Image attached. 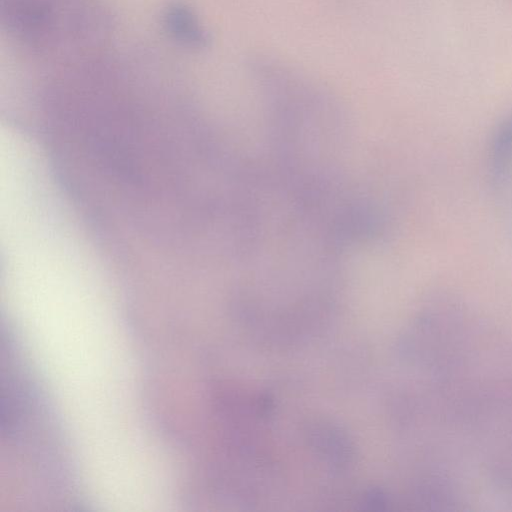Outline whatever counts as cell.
Returning a JSON list of instances; mask_svg holds the SVG:
<instances>
[{
	"label": "cell",
	"instance_id": "6da1fadb",
	"mask_svg": "<svg viewBox=\"0 0 512 512\" xmlns=\"http://www.w3.org/2000/svg\"><path fill=\"white\" fill-rule=\"evenodd\" d=\"M0 7L8 38L51 67L104 51L114 32L105 0H0Z\"/></svg>",
	"mask_w": 512,
	"mask_h": 512
},
{
	"label": "cell",
	"instance_id": "7a4b0ae2",
	"mask_svg": "<svg viewBox=\"0 0 512 512\" xmlns=\"http://www.w3.org/2000/svg\"><path fill=\"white\" fill-rule=\"evenodd\" d=\"M163 33L175 46L188 52H202L211 43V34L197 10L181 0L167 3L160 15Z\"/></svg>",
	"mask_w": 512,
	"mask_h": 512
},
{
	"label": "cell",
	"instance_id": "3957f363",
	"mask_svg": "<svg viewBox=\"0 0 512 512\" xmlns=\"http://www.w3.org/2000/svg\"><path fill=\"white\" fill-rule=\"evenodd\" d=\"M512 163V113L497 126L489 148V172L491 179L501 183Z\"/></svg>",
	"mask_w": 512,
	"mask_h": 512
}]
</instances>
